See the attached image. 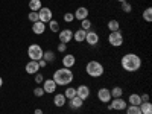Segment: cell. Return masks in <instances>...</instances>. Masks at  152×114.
I'll list each match as a JSON object with an SVG mask.
<instances>
[{
	"label": "cell",
	"instance_id": "obj_1",
	"mask_svg": "<svg viewBox=\"0 0 152 114\" xmlns=\"http://www.w3.org/2000/svg\"><path fill=\"white\" fill-rule=\"evenodd\" d=\"M120 66H122V69L125 72L134 73L137 70H140V67H142V58L138 56L137 53H126L120 59Z\"/></svg>",
	"mask_w": 152,
	"mask_h": 114
},
{
	"label": "cell",
	"instance_id": "obj_2",
	"mask_svg": "<svg viewBox=\"0 0 152 114\" xmlns=\"http://www.w3.org/2000/svg\"><path fill=\"white\" fill-rule=\"evenodd\" d=\"M53 82L56 85H61V87H67L69 84L73 82L75 79V75L70 69H66V67H62V69H58L55 73H53Z\"/></svg>",
	"mask_w": 152,
	"mask_h": 114
},
{
	"label": "cell",
	"instance_id": "obj_3",
	"mask_svg": "<svg viewBox=\"0 0 152 114\" xmlns=\"http://www.w3.org/2000/svg\"><path fill=\"white\" fill-rule=\"evenodd\" d=\"M85 72H87L88 76H91V78H100V76L104 75L105 69L99 61H88L87 66H85Z\"/></svg>",
	"mask_w": 152,
	"mask_h": 114
},
{
	"label": "cell",
	"instance_id": "obj_4",
	"mask_svg": "<svg viewBox=\"0 0 152 114\" xmlns=\"http://www.w3.org/2000/svg\"><path fill=\"white\" fill-rule=\"evenodd\" d=\"M43 49H41V46L40 44H31L29 47H28V56L32 59V61H40L41 58H43Z\"/></svg>",
	"mask_w": 152,
	"mask_h": 114
},
{
	"label": "cell",
	"instance_id": "obj_5",
	"mask_svg": "<svg viewBox=\"0 0 152 114\" xmlns=\"http://www.w3.org/2000/svg\"><path fill=\"white\" fill-rule=\"evenodd\" d=\"M126 107H128V102L122 97H117V99H111V102L107 108H108V111H113V110L123 111V110H126Z\"/></svg>",
	"mask_w": 152,
	"mask_h": 114
},
{
	"label": "cell",
	"instance_id": "obj_6",
	"mask_svg": "<svg viewBox=\"0 0 152 114\" xmlns=\"http://www.w3.org/2000/svg\"><path fill=\"white\" fill-rule=\"evenodd\" d=\"M108 43H110V46H113V47H120V46L123 44V35H122V32H120V31L111 32V34L108 35Z\"/></svg>",
	"mask_w": 152,
	"mask_h": 114
},
{
	"label": "cell",
	"instance_id": "obj_7",
	"mask_svg": "<svg viewBox=\"0 0 152 114\" xmlns=\"http://www.w3.org/2000/svg\"><path fill=\"white\" fill-rule=\"evenodd\" d=\"M38 18H40V21H43L44 24L49 23L50 20L53 18L52 9H50V8H41L40 11H38Z\"/></svg>",
	"mask_w": 152,
	"mask_h": 114
},
{
	"label": "cell",
	"instance_id": "obj_8",
	"mask_svg": "<svg viewBox=\"0 0 152 114\" xmlns=\"http://www.w3.org/2000/svg\"><path fill=\"white\" fill-rule=\"evenodd\" d=\"M58 38H59V43L69 44L73 40V31H70V29H61L58 32Z\"/></svg>",
	"mask_w": 152,
	"mask_h": 114
},
{
	"label": "cell",
	"instance_id": "obj_9",
	"mask_svg": "<svg viewBox=\"0 0 152 114\" xmlns=\"http://www.w3.org/2000/svg\"><path fill=\"white\" fill-rule=\"evenodd\" d=\"M99 34L97 32H94V31H87V35H85V43L88 44V46H97L99 44Z\"/></svg>",
	"mask_w": 152,
	"mask_h": 114
},
{
	"label": "cell",
	"instance_id": "obj_10",
	"mask_svg": "<svg viewBox=\"0 0 152 114\" xmlns=\"http://www.w3.org/2000/svg\"><path fill=\"white\" fill-rule=\"evenodd\" d=\"M97 99L102 104H110L113 97H111V93H110L108 88H100V90L97 91Z\"/></svg>",
	"mask_w": 152,
	"mask_h": 114
},
{
	"label": "cell",
	"instance_id": "obj_11",
	"mask_svg": "<svg viewBox=\"0 0 152 114\" xmlns=\"http://www.w3.org/2000/svg\"><path fill=\"white\" fill-rule=\"evenodd\" d=\"M56 87L58 85L53 82V79H44L43 81V90H44V93H55Z\"/></svg>",
	"mask_w": 152,
	"mask_h": 114
},
{
	"label": "cell",
	"instance_id": "obj_12",
	"mask_svg": "<svg viewBox=\"0 0 152 114\" xmlns=\"http://www.w3.org/2000/svg\"><path fill=\"white\" fill-rule=\"evenodd\" d=\"M75 18L78 20V21H82V20H85V18H88V9L85 8V6H79L78 9L75 11Z\"/></svg>",
	"mask_w": 152,
	"mask_h": 114
},
{
	"label": "cell",
	"instance_id": "obj_13",
	"mask_svg": "<svg viewBox=\"0 0 152 114\" xmlns=\"http://www.w3.org/2000/svg\"><path fill=\"white\" fill-rule=\"evenodd\" d=\"M76 96L81 97L82 100H87L88 96H90V88H88L87 85H79L78 88H76Z\"/></svg>",
	"mask_w": 152,
	"mask_h": 114
},
{
	"label": "cell",
	"instance_id": "obj_14",
	"mask_svg": "<svg viewBox=\"0 0 152 114\" xmlns=\"http://www.w3.org/2000/svg\"><path fill=\"white\" fill-rule=\"evenodd\" d=\"M75 64H76V58H75V55H72V53H66L64 58H62V66H64L66 69H72Z\"/></svg>",
	"mask_w": 152,
	"mask_h": 114
},
{
	"label": "cell",
	"instance_id": "obj_15",
	"mask_svg": "<svg viewBox=\"0 0 152 114\" xmlns=\"http://www.w3.org/2000/svg\"><path fill=\"white\" fill-rule=\"evenodd\" d=\"M40 72V66H38V61H29L28 64H26V73L28 75H35Z\"/></svg>",
	"mask_w": 152,
	"mask_h": 114
},
{
	"label": "cell",
	"instance_id": "obj_16",
	"mask_svg": "<svg viewBox=\"0 0 152 114\" xmlns=\"http://www.w3.org/2000/svg\"><path fill=\"white\" fill-rule=\"evenodd\" d=\"M69 105H70V108H73V110H79V108L84 107V100H82L81 97H78V96H75V97L69 99Z\"/></svg>",
	"mask_w": 152,
	"mask_h": 114
},
{
	"label": "cell",
	"instance_id": "obj_17",
	"mask_svg": "<svg viewBox=\"0 0 152 114\" xmlns=\"http://www.w3.org/2000/svg\"><path fill=\"white\" fill-rule=\"evenodd\" d=\"M44 31H46V24H44L43 21H35V23H32V32H34L35 35H41V34H44Z\"/></svg>",
	"mask_w": 152,
	"mask_h": 114
},
{
	"label": "cell",
	"instance_id": "obj_18",
	"mask_svg": "<svg viewBox=\"0 0 152 114\" xmlns=\"http://www.w3.org/2000/svg\"><path fill=\"white\" fill-rule=\"evenodd\" d=\"M66 102H67V99H66L64 93H58V94L53 96V104H55V107H64Z\"/></svg>",
	"mask_w": 152,
	"mask_h": 114
},
{
	"label": "cell",
	"instance_id": "obj_19",
	"mask_svg": "<svg viewBox=\"0 0 152 114\" xmlns=\"http://www.w3.org/2000/svg\"><path fill=\"white\" fill-rule=\"evenodd\" d=\"M85 35H87V31H84V29L79 28L76 32H73V40L76 43H82V41H85Z\"/></svg>",
	"mask_w": 152,
	"mask_h": 114
},
{
	"label": "cell",
	"instance_id": "obj_20",
	"mask_svg": "<svg viewBox=\"0 0 152 114\" xmlns=\"http://www.w3.org/2000/svg\"><path fill=\"white\" fill-rule=\"evenodd\" d=\"M138 108H140L142 114H152V104L151 102H142L138 105Z\"/></svg>",
	"mask_w": 152,
	"mask_h": 114
},
{
	"label": "cell",
	"instance_id": "obj_21",
	"mask_svg": "<svg viewBox=\"0 0 152 114\" xmlns=\"http://www.w3.org/2000/svg\"><path fill=\"white\" fill-rule=\"evenodd\" d=\"M129 105H134V107H138L142 104V99H140V94H137V93H132L129 94Z\"/></svg>",
	"mask_w": 152,
	"mask_h": 114
},
{
	"label": "cell",
	"instance_id": "obj_22",
	"mask_svg": "<svg viewBox=\"0 0 152 114\" xmlns=\"http://www.w3.org/2000/svg\"><path fill=\"white\" fill-rule=\"evenodd\" d=\"M55 58H56V55H55L53 50H46V52L43 53V59L47 62V64H49V62H53Z\"/></svg>",
	"mask_w": 152,
	"mask_h": 114
},
{
	"label": "cell",
	"instance_id": "obj_23",
	"mask_svg": "<svg viewBox=\"0 0 152 114\" xmlns=\"http://www.w3.org/2000/svg\"><path fill=\"white\" fill-rule=\"evenodd\" d=\"M108 31H110V32L120 31V23H119L117 20H110V21H108Z\"/></svg>",
	"mask_w": 152,
	"mask_h": 114
},
{
	"label": "cell",
	"instance_id": "obj_24",
	"mask_svg": "<svg viewBox=\"0 0 152 114\" xmlns=\"http://www.w3.org/2000/svg\"><path fill=\"white\" fill-rule=\"evenodd\" d=\"M49 29L52 31L53 34H58V32L61 31V28H59V23H58V20H53V18L50 20V21H49Z\"/></svg>",
	"mask_w": 152,
	"mask_h": 114
},
{
	"label": "cell",
	"instance_id": "obj_25",
	"mask_svg": "<svg viewBox=\"0 0 152 114\" xmlns=\"http://www.w3.org/2000/svg\"><path fill=\"white\" fill-rule=\"evenodd\" d=\"M43 6H41V0H31L29 2V9L31 11H35V12H38Z\"/></svg>",
	"mask_w": 152,
	"mask_h": 114
},
{
	"label": "cell",
	"instance_id": "obj_26",
	"mask_svg": "<svg viewBox=\"0 0 152 114\" xmlns=\"http://www.w3.org/2000/svg\"><path fill=\"white\" fill-rule=\"evenodd\" d=\"M110 93H111V97H113V99H117V97H122L123 90H122L120 87H114L113 90H110Z\"/></svg>",
	"mask_w": 152,
	"mask_h": 114
},
{
	"label": "cell",
	"instance_id": "obj_27",
	"mask_svg": "<svg viewBox=\"0 0 152 114\" xmlns=\"http://www.w3.org/2000/svg\"><path fill=\"white\" fill-rule=\"evenodd\" d=\"M143 20H145L146 23H151V21H152V8H151V6L145 9V12H143Z\"/></svg>",
	"mask_w": 152,
	"mask_h": 114
},
{
	"label": "cell",
	"instance_id": "obj_28",
	"mask_svg": "<svg viewBox=\"0 0 152 114\" xmlns=\"http://www.w3.org/2000/svg\"><path fill=\"white\" fill-rule=\"evenodd\" d=\"M64 96H66V99H72V97H75V96H76V88H73V87H67V88H66V91H64Z\"/></svg>",
	"mask_w": 152,
	"mask_h": 114
},
{
	"label": "cell",
	"instance_id": "obj_29",
	"mask_svg": "<svg viewBox=\"0 0 152 114\" xmlns=\"http://www.w3.org/2000/svg\"><path fill=\"white\" fill-rule=\"evenodd\" d=\"M126 114H142V111H140L138 107L129 105V107H126Z\"/></svg>",
	"mask_w": 152,
	"mask_h": 114
},
{
	"label": "cell",
	"instance_id": "obj_30",
	"mask_svg": "<svg viewBox=\"0 0 152 114\" xmlns=\"http://www.w3.org/2000/svg\"><path fill=\"white\" fill-rule=\"evenodd\" d=\"M122 11L126 12V14L132 12V6H131V3L128 2V0H126V2H122Z\"/></svg>",
	"mask_w": 152,
	"mask_h": 114
},
{
	"label": "cell",
	"instance_id": "obj_31",
	"mask_svg": "<svg viewBox=\"0 0 152 114\" xmlns=\"http://www.w3.org/2000/svg\"><path fill=\"white\" fill-rule=\"evenodd\" d=\"M81 29H84V31H90V29H91V21L88 20V18L82 20V21H81Z\"/></svg>",
	"mask_w": 152,
	"mask_h": 114
},
{
	"label": "cell",
	"instance_id": "obj_32",
	"mask_svg": "<svg viewBox=\"0 0 152 114\" xmlns=\"http://www.w3.org/2000/svg\"><path fill=\"white\" fill-rule=\"evenodd\" d=\"M28 18H29V21H32V23L40 21V18H38V12H35V11H31V12H29Z\"/></svg>",
	"mask_w": 152,
	"mask_h": 114
},
{
	"label": "cell",
	"instance_id": "obj_33",
	"mask_svg": "<svg viewBox=\"0 0 152 114\" xmlns=\"http://www.w3.org/2000/svg\"><path fill=\"white\" fill-rule=\"evenodd\" d=\"M34 94H35L37 97H41V96H44L46 93H44V90H43V87H37V88H34Z\"/></svg>",
	"mask_w": 152,
	"mask_h": 114
},
{
	"label": "cell",
	"instance_id": "obj_34",
	"mask_svg": "<svg viewBox=\"0 0 152 114\" xmlns=\"http://www.w3.org/2000/svg\"><path fill=\"white\" fill-rule=\"evenodd\" d=\"M62 18H64L66 23H72L75 20V15L72 14V12H67V14H64V17H62Z\"/></svg>",
	"mask_w": 152,
	"mask_h": 114
},
{
	"label": "cell",
	"instance_id": "obj_35",
	"mask_svg": "<svg viewBox=\"0 0 152 114\" xmlns=\"http://www.w3.org/2000/svg\"><path fill=\"white\" fill-rule=\"evenodd\" d=\"M43 81H44V76L38 72V73H35V82L37 84H43Z\"/></svg>",
	"mask_w": 152,
	"mask_h": 114
},
{
	"label": "cell",
	"instance_id": "obj_36",
	"mask_svg": "<svg viewBox=\"0 0 152 114\" xmlns=\"http://www.w3.org/2000/svg\"><path fill=\"white\" fill-rule=\"evenodd\" d=\"M67 50V44H64V43H59V46H58V52L59 53H64Z\"/></svg>",
	"mask_w": 152,
	"mask_h": 114
},
{
	"label": "cell",
	"instance_id": "obj_37",
	"mask_svg": "<svg viewBox=\"0 0 152 114\" xmlns=\"http://www.w3.org/2000/svg\"><path fill=\"white\" fill-rule=\"evenodd\" d=\"M140 99H142V102H149V94H140Z\"/></svg>",
	"mask_w": 152,
	"mask_h": 114
},
{
	"label": "cell",
	"instance_id": "obj_38",
	"mask_svg": "<svg viewBox=\"0 0 152 114\" xmlns=\"http://www.w3.org/2000/svg\"><path fill=\"white\" fill-rule=\"evenodd\" d=\"M38 66H40V69H43V67H46V66H47V62H46V61L41 58L40 61H38Z\"/></svg>",
	"mask_w": 152,
	"mask_h": 114
},
{
	"label": "cell",
	"instance_id": "obj_39",
	"mask_svg": "<svg viewBox=\"0 0 152 114\" xmlns=\"http://www.w3.org/2000/svg\"><path fill=\"white\" fill-rule=\"evenodd\" d=\"M34 114H43V111H41L40 108H37V110L34 111Z\"/></svg>",
	"mask_w": 152,
	"mask_h": 114
},
{
	"label": "cell",
	"instance_id": "obj_40",
	"mask_svg": "<svg viewBox=\"0 0 152 114\" xmlns=\"http://www.w3.org/2000/svg\"><path fill=\"white\" fill-rule=\"evenodd\" d=\"M3 85V79H2V76H0V87Z\"/></svg>",
	"mask_w": 152,
	"mask_h": 114
},
{
	"label": "cell",
	"instance_id": "obj_41",
	"mask_svg": "<svg viewBox=\"0 0 152 114\" xmlns=\"http://www.w3.org/2000/svg\"><path fill=\"white\" fill-rule=\"evenodd\" d=\"M117 2H120V3H122V2H126V0H117Z\"/></svg>",
	"mask_w": 152,
	"mask_h": 114
},
{
	"label": "cell",
	"instance_id": "obj_42",
	"mask_svg": "<svg viewBox=\"0 0 152 114\" xmlns=\"http://www.w3.org/2000/svg\"><path fill=\"white\" fill-rule=\"evenodd\" d=\"M43 114H44V113H43Z\"/></svg>",
	"mask_w": 152,
	"mask_h": 114
}]
</instances>
